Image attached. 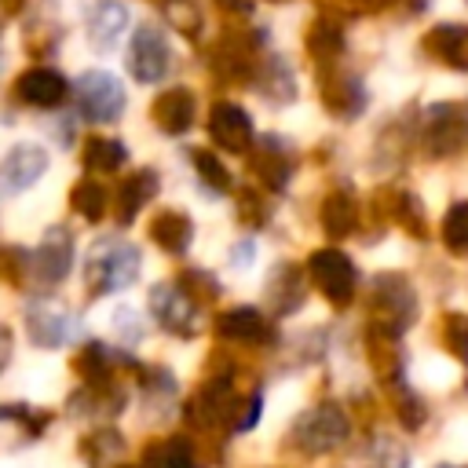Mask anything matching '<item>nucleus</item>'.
Here are the masks:
<instances>
[{"instance_id": "obj_26", "label": "nucleus", "mask_w": 468, "mask_h": 468, "mask_svg": "<svg viewBox=\"0 0 468 468\" xmlns=\"http://www.w3.org/2000/svg\"><path fill=\"white\" fill-rule=\"evenodd\" d=\"M442 234H446V245H450V249L468 252V201H457V205L446 212Z\"/></svg>"}, {"instance_id": "obj_18", "label": "nucleus", "mask_w": 468, "mask_h": 468, "mask_svg": "<svg viewBox=\"0 0 468 468\" xmlns=\"http://www.w3.org/2000/svg\"><path fill=\"white\" fill-rule=\"evenodd\" d=\"M150 234H154V241L165 249V252H186V245H190V238H194V223L183 216V212H172V208H165L157 219H154V227H150Z\"/></svg>"}, {"instance_id": "obj_27", "label": "nucleus", "mask_w": 468, "mask_h": 468, "mask_svg": "<svg viewBox=\"0 0 468 468\" xmlns=\"http://www.w3.org/2000/svg\"><path fill=\"white\" fill-rule=\"evenodd\" d=\"M194 168H197V176L205 179V186H212V190H227V186H230V172L223 168V161H219L216 154L194 150Z\"/></svg>"}, {"instance_id": "obj_30", "label": "nucleus", "mask_w": 468, "mask_h": 468, "mask_svg": "<svg viewBox=\"0 0 468 468\" xmlns=\"http://www.w3.org/2000/svg\"><path fill=\"white\" fill-rule=\"evenodd\" d=\"M355 7H366V11H377V7H384L388 0H351Z\"/></svg>"}, {"instance_id": "obj_17", "label": "nucleus", "mask_w": 468, "mask_h": 468, "mask_svg": "<svg viewBox=\"0 0 468 468\" xmlns=\"http://www.w3.org/2000/svg\"><path fill=\"white\" fill-rule=\"evenodd\" d=\"M154 121L168 135H183L194 124V91L190 88H168L154 102Z\"/></svg>"}, {"instance_id": "obj_14", "label": "nucleus", "mask_w": 468, "mask_h": 468, "mask_svg": "<svg viewBox=\"0 0 468 468\" xmlns=\"http://www.w3.org/2000/svg\"><path fill=\"white\" fill-rule=\"evenodd\" d=\"M69 267H73V241H69V234H66L62 227H51V230L44 234L37 256H33V271H37L44 282L55 285V282H62V278L69 274Z\"/></svg>"}, {"instance_id": "obj_31", "label": "nucleus", "mask_w": 468, "mask_h": 468, "mask_svg": "<svg viewBox=\"0 0 468 468\" xmlns=\"http://www.w3.org/2000/svg\"><path fill=\"white\" fill-rule=\"evenodd\" d=\"M18 7H22V0H0V11H4V15H15Z\"/></svg>"}, {"instance_id": "obj_33", "label": "nucleus", "mask_w": 468, "mask_h": 468, "mask_svg": "<svg viewBox=\"0 0 468 468\" xmlns=\"http://www.w3.org/2000/svg\"><path fill=\"white\" fill-rule=\"evenodd\" d=\"M4 358H7V333L0 329V366H4Z\"/></svg>"}, {"instance_id": "obj_3", "label": "nucleus", "mask_w": 468, "mask_h": 468, "mask_svg": "<svg viewBox=\"0 0 468 468\" xmlns=\"http://www.w3.org/2000/svg\"><path fill=\"white\" fill-rule=\"evenodd\" d=\"M351 431V420L340 406H314L292 424V446L303 453H329L336 450Z\"/></svg>"}, {"instance_id": "obj_23", "label": "nucleus", "mask_w": 468, "mask_h": 468, "mask_svg": "<svg viewBox=\"0 0 468 468\" xmlns=\"http://www.w3.org/2000/svg\"><path fill=\"white\" fill-rule=\"evenodd\" d=\"M146 464L150 468H194V450H190L186 439L176 435V439H165V442L150 446Z\"/></svg>"}, {"instance_id": "obj_15", "label": "nucleus", "mask_w": 468, "mask_h": 468, "mask_svg": "<svg viewBox=\"0 0 468 468\" xmlns=\"http://www.w3.org/2000/svg\"><path fill=\"white\" fill-rule=\"evenodd\" d=\"M216 333L227 336V340H238V344H271L274 340L271 322L256 307H230V311H223L219 322H216Z\"/></svg>"}, {"instance_id": "obj_11", "label": "nucleus", "mask_w": 468, "mask_h": 468, "mask_svg": "<svg viewBox=\"0 0 468 468\" xmlns=\"http://www.w3.org/2000/svg\"><path fill=\"white\" fill-rule=\"evenodd\" d=\"M26 322H29L33 344H44V347H58V344H66L73 336V314L55 300H37L29 307Z\"/></svg>"}, {"instance_id": "obj_21", "label": "nucleus", "mask_w": 468, "mask_h": 468, "mask_svg": "<svg viewBox=\"0 0 468 468\" xmlns=\"http://www.w3.org/2000/svg\"><path fill=\"white\" fill-rule=\"evenodd\" d=\"M128 161V150L117 139H88L84 146V168L88 172H117Z\"/></svg>"}, {"instance_id": "obj_9", "label": "nucleus", "mask_w": 468, "mask_h": 468, "mask_svg": "<svg viewBox=\"0 0 468 468\" xmlns=\"http://www.w3.org/2000/svg\"><path fill=\"white\" fill-rule=\"evenodd\" d=\"M150 307L157 314V322L179 336H190L197 329V303L190 292H183L179 285H157L150 292Z\"/></svg>"}, {"instance_id": "obj_13", "label": "nucleus", "mask_w": 468, "mask_h": 468, "mask_svg": "<svg viewBox=\"0 0 468 468\" xmlns=\"http://www.w3.org/2000/svg\"><path fill=\"white\" fill-rule=\"evenodd\" d=\"M84 29H88L91 48L106 51V48H113V44L121 40V33L128 29V7H124L121 0H95L91 11H88Z\"/></svg>"}, {"instance_id": "obj_29", "label": "nucleus", "mask_w": 468, "mask_h": 468, "mask_svg": "<svg viewBox=\"0 0 468 468\" xmlns=\"http://www.w3.org/2000/svg\"><path fill=\"white\" fill-rule=\"evenodd\" d=\"M446 340H450V347L457 351V358L468 362V318H450V325H446Z\"/></svg>"}, {"instance_id": "obj_32", "label": "nucleus", "mask_w": 468, "mask_h": 468, "mask_svg": "<svg viewBox=\"0 0 468 468\" xmlns=\"http://www.w3.org/2000/svg\"><path fill=\"white\" fill-rule=\"evenodd\" d=\"M219 7H234V11H245L249 7V0H216Z\"/></svg>"}, {"instance_id": "obj_22", "label": "nucleus", "mask_w": 468, "mask_h": 468, "mask_svg": "<svg viewBox=\"0 0 468 468\" xmlns=\"http://www.w3.org/2000/svg\"><path fill=\"white\" fill-rule=\"evenodd\" d=\"M322 223H325V230L333 238H344V234H351L358 227V205L347 194H333L325 201V208H322Z\"/></svg>"}, {"instance_id": "obj_8", "label": "nucleus", "mask_w": 468, "mask_h": 468, "mask_svg": "<svg viewBox=\"0 0 468 468\" xmlns=\"http://www.w3.org/2000/svg\"><path fill=\"white\" fill-rule=\"evenodd\" d=\"M208 135L219 150L241 154L252 146V117L238 102H216L208 113Z\"/></svg>"}, {"instance_id": "obj_10", "label": "nucleus", "mask_w": 468, "mask_h": 468, "mask_svg": "<svg viewBox=\"0 0 468 468\" xmlns=\"http://www.w3.org/2000/svg\"><path fill=\"white\" fill-rule=\"evenodd\" d=\"M468 135L464 128V110H453L450 102L428 106L424 110V146L431 154H450L461 146V139Z\"/></svg>"}, {"instance_id": "obj_19", "label": "nucleus", "mask_w": 468, "mask_h": 468, "mask_svg": "<svg viewBox=\"0 0 468 468\" xmlns=\"http://www.w3.org/2000/svg\"><path fill=\"white\" fill-rule=\"evenodd\" d=\"M252 172L271 186V190H282L289 183V172H292V161L282 154V146L274 139H263V146L252 154Z\"/></svg>"}, {"instance_id": "obj_12", "label": "nucleus", "mask_w": 468, "mask_h": 468, "mask_svg": "<svg viewBox=\"0 0 468 468\" xmlns=\"http://www.w3.org/2000/svg\"><path fill=\"white\" fill-rule=\"evenodd\" d=\"M44 168H48V154L33 143H18L0 165V183L4 190H26L44 176Z\"/></svg>"}, {"instance_id": "obj_6", "label": "nucleus", "mask_w": 468, "mask_h": 468, "mask_svg": "<svg viewBox=\"0 0 468 468\" xmlns=\"http://www.w3.org/2000/svg\"><path fill=\"white\" fill-rule=\"evenodd\" d=\"M307 274L311 282L318 285V292H325L333 303H347L358 289V274L351 267V260L336 249H318L311 260H307Z\"/></svg>"}, {"instance_id": "obj_1", "label": "nucleus", "mask_w": 468, "mask_h": 468, "mask_svg": "<svg viewBox=\"0 0 468 468\" xmlns=\"http://www.w3.org/2000/svg\"><path fill=\"white\" fill-rule=\"evenodd\" d=\"M139 274V252L128 241H95L91 260H88V289L91 292H117L132 285Z\"/></svg>"}, {"instance_id": "obj_24", "label": "nucleus", "mask_w": 468, "mask_h": 468, "mask_svg": "<svg viewBox=\"0 0 468 468\" xmlns=\"http://www.w3.org/2000/svg\"><path fill=\"white\" fill-rule=\"evenodd\" d=\"M69 201H73V208H77L84 219H99V216L106 212V186H102L99 179H80V183L73 186Z\"/></svg>"}, {"instance_id": "obj_4", "label": "nucleus", "mask_w": 468, "mask_h": 468, "mask_svg": "<svg viewBox=\"0 0 468 468\" xmlns=\"http://www.w3.org/2000/svg\"><path fill=\"white\" fill-rule=\"evenodd\" d=\"M369 311H373V333H384V336H399L410 318H413V292L402 278H380L373 285V296H369Z\"/></svg>"}, {"instance_id": "obj_34", "label": "nucleus", "mask_w": 468, "mask_h": 468, "mask_svg": "<svg viewBox=\"0 0 468 468\" xmlns=\"http://www.w3.org/2000/svg\"><path fill=\"white\" fill-rule=\"evenodd\" d=\"M464 128H468V110H464Z\"/></svg>"}, {"instance_id": "obj_2", "label": "nucleus", "mask_w": 468, "mask_h": 468, "mask_svg": "<svg viewBox=\"0 0 468 468\" xmlns=\"http://www.w3.org/2000/svg\"><path fill=\"white\" fill-rule=\"evenodd\" d=\"M73 99L84 121L91 124H113L124 113V88L113 73L106 69H88L73 84Z\"/></svg>"}, {"instance_id": "obj_5", "label": "nucleus", "mask_w": 468, "mask_h": 468, "mask_svg": "<svg viewBox=\"0 0 468 468\" xmlns=\"http://www.w3.org/2000/svg\"><path fill=\"white\" fill-rule=\"evenodd\" d=\"M168 62H172V51H168V40H165L161 26H154V22L135 26L132 44H128V69H132V77L139 84H157L168 73Z\"/></svg>"}, {"instance_id": "obj_25", "label": "nucleus", "mask_w": 468, "mask_h": 468, "mask_svg": "<svg viewBox=\"0 0 468 468\" xmlns=\"http://www.w3.org/2000/svg\"><path fill=\"white\" fill-rule=\"evenodd\" d=\"M307 48H311V55L318 58V62H329V58H336L340 55V48H344V37H340V29L333 26V22H314L311 26V33H307Z\"/></svg>"}, {"instance_id": "obj_16", "label": "nucleus", "mask_w": 468, "mask_h": 468, "mask_svg": "<svg viewBox=\"0 0 468 468\" xmlns=\"http://www.w3.org/2000/svg\"><path fill=\"white\" fill-rule=\"evenodd\" d=\"M424 48H428L439 62H446V66L468 73V26H461V22H442V26L428 29Z\"/></svg>"}, {"instance_id": "obj_20", "label": "nucleus", "mask_w": 468, "mask_h": 468, "mask_svg": "<svg viewBox=\"0 0 468 468\" xmlns=\"http://www.w3.org/2000/svg\"><path fill=\"white\" fill-rule=\"evenodd\" d=\"M157 194V176L150 172V168H143V172H135L132 179H124V186H121V194H117V216H121V223H128L150 197Z\"/></svg>"}, {"instance_id": "obj_7", "label": "nucleus", "mask_w": 468, "mask_h": 468, "mask_svg": "<svg viewBox=\"0 0 468 468\" xmlns=\"http://www.w3.org/2000/svg\"><path fill=\"white\" fill-rule=\"evenodd\" d=\"M15 95L26 102V106H37V110H55L66 102L69 95V80L51 69V66H33L26 69L18 80H15Z\"/></svg>"}, {"instance_id": "obj_28", "label": "nucleus", "mask_w": 468, "mask_h": 468, "mask_svg": "<svg viewBox=\"0 0 468 468\" xmlns=\"http://www.w3.org/2000/svg\"><path fill=\"white\" fill-rule=\"evenodd\" d=\"M165 7V15H168V22L179 29V33H197L201 29V15H197V7H194V0H165L161 4Z\"/></svg>"}]
</instances>
